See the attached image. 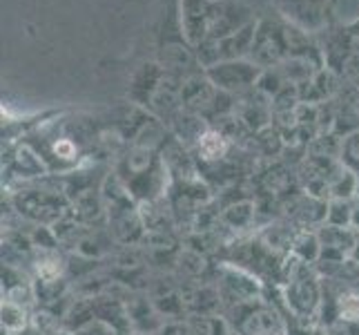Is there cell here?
<instances>
[{
  "instance_id": "cell-1",
  "label": "cell",
  "mask_w": 359,
  "mask_h": 335,
  "mask_svg": "<svg viewBox=\"0 0 359 335\" xmlns=\"http://www.w3.org/2000/svg\"><path fill=\"white\" fill-rule=\"evenodd\" d=\"M156 63L179 79L203 72L196 49L188 41L181 20V0H165L156 32Z\"/></svg>"
},
{
  "instance_id": "cell-2",
  "label": "cell",
  "mask_w": 359,
  "mask_h": 335,
  "mask_svg": "<svg viewBox=\"0 0 359 335\" xmlns=\"http://www.w3.org/2000/svg\"><path fill=\"white\" fill-rule=\"evenodd\" d=\"M288 25L290 22L283 16H279L272 7L259 11L255 41H252V49L248 58L262 70H275L286 63L290 58Z\"/></svg>"
},
{
  "instance_id": "cell-3",
  "label": "cell",
  "mask_w": 359,
  "mask_h": 335,
  "mask_svg": "<svg viewBox=\"0 0 359 335\" xmlns=\"http://www.w3.org/2000/svg\"><path fill=\"white\" fill-rule=\"evenodd\" d=\"M270 7L288 22L315 36L337 22L335 0H272Z\"/></svg>"
},
{
  "instance_id": "cell-4",
  "label": "cell",
  "mask_w": 359,
  "mask_h": 335,
  "mask_svg": "<svg viewBox=\"0 0 359 335\" xmlns=\"http://www.w3.org/2000/svg\"><path fill=\"white\" fill-rule=\"evenodd\" d=\"M203 72L217 90L226 94H243L257 88L266 70L252 63L250 58H239V60L217 63L212 67H205Z\"/></svg>"
},
{
  "instance_id": "cell-5",
  "label": "cell",
  "mask_w": 359,
  "mask_h": 335,
  "mask_svg": "<svg viewBox=\"0 0 359 335\" xmlns=\"http://www.w3.org/2000/svg\"><path fill=\"white\" fill-rule=\"evenodd\" d=\"M224 3L226 0H181L183 29L194 49L205 43L208 36L212 34Z\"/></svg>"
},
{
  "instance_id": "cell-6",
  "label": "cell",
  "mask_w": 359,
  "mask_h": 335,
  "mask_svg": "<svg viewBox=\"0 0 359 335\" xmlns=\"http://www.w3.org/2000/svg\"><path fill=\"white\" fill-rule=\"evenodd\" d=\"M196 150H199V157L203 161H221L228 152V136L224 132H219L215 128H208V132L196 143Z\"/></svg>"
},
{
  "instance_id": "cell-7",
  "label": "cell",
  "mask_w": 359,
  "mask_h": 335,
  "mask_svg": "<svg viewBox=\"0 0 359 335\" xmlns=\"http://www.w3.org/2000/svg\"><path fill=\"white\" fill-rule=\"evenodd\" d=\"M3 324L9 331H22L25 329L27 320H25V311H22L20 304L11 302V300L3 304Z\"/></svg>"
},
{
  "instance_id": "cell-8",
  "label": "cell",
  "mask_w": 359,
  "mask_h": 335,
  "mask_svg": "<svg viewBox=\"0 0 359 335\" xmlns=\"http://www.w3.org/2000/svg\"><path fill=\"white\" fill-rule=\"evenodd\" d=\"M341 159L346 161V168L359 170V132L346 136L341 147Z\"/></svg>"
},
{
  "instance_id": "cell-9",
  "label": "cell",
  "mask_w": 359,
  "mask_h": 335,
  "mask_svg": "<svg viewBox=\"0 0 359 335\" xmlns=\"http://www.w3.org/2000/svg\"><path fill=\"white\" fill-rule=\"evenodd\" d=\"M339 313L346 320H357L359 317V297L357 295H344L339 300Z\"/></svg>"
},
{
  "instance_id": "cell-10",
  "label": "cell",
  "mask_w": 359,
  "mask_h": 335,
  "mask_svg": "<svg viewBox=\"0 0 359 335\" xmlns=\"http://www.w3.org/2000/svg\"><path fill=\"white\" fill-rule=\"evenodd\" d=\"M39 275L45 282H54L60 275V262L58 259H43L39 262Z\"/></svg>"
},
{
  "instance_id": "cell-11",
  "label": "cell",
  "mask_w": 359,
  "mask_h": 335,
  "mask_svg": "<svg viewBox=\"0 0 359 335\" xmlns=\"http://www.w3.org/2000/svg\"><path fill=\"white\" fill-rule=\"evenodd\" d=\"M346 29H348V34L353 36V39L359 41V18L351 20V22H346Z\"/></svg>"
},
{
  "instance_id": "cell-12",
  "label": "cell",
  "mask_w": 359,
  "mask_h": 335,
  "mask_svg": "<svg viewBox=\"0 0 359 335\" xmlns=\"http://www.w3.org/2000/svg\"><path fill=\"white\" fill-rule=\"evenodd\" d=\"M245 3H250L252 7H257V5H264V9H268V7L272 5V0H245Z\"/></svg>"
},
{
  "instance_id": "cell-13",
  "label": "cell",
  "mask_w": 359,
  "mask_h": 335,
  "mask_svg": "<svg viewBox=\"0 0 359 335\" xmlns=\"http://www.w3.org/2000/svg\"><path fill=\"white\" fill-rule=\"evenodd\" d=\"M357 195H359V181H357Z\"/></svg>"
}]
</instances>
